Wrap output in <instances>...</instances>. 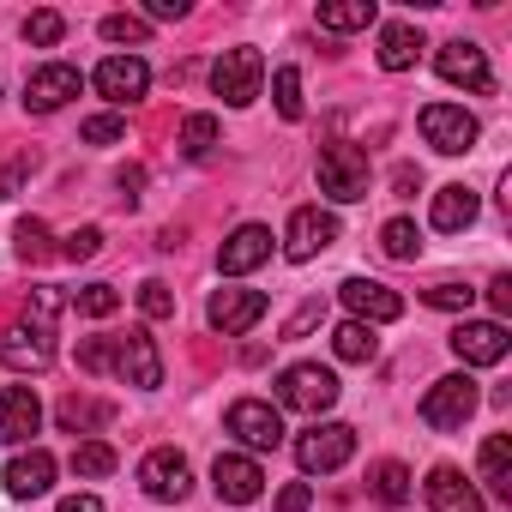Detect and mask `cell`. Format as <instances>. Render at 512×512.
Masks as SVG:
<instances>
[{
  "label": "cell",
  "instance_id": "6da1fadb",
  "mask_svg": "<svg viewBox=\"0 0 512 512\" xmlns=\"http://www.w3.org/2000/svg\"><path fill=\"white\" fill-rule=\"evenodd\" d=\"M314 169H320V193H326V199H338V205L368 199V151L332 139V145H320V163H314Z\"/></svg>",
  "mask_w": 512,
  "mask_h": 512
},
{
  "label": "cell",
  "instance_id": "7a4b0ae2",
  "mask_svg": "<svg viewBox=\"0 0 512 512\" xmlns=\"http://www.w3.org/2000/svg\"><path fill=\"white\" fill-rule=\"evenodd\" d=\"M260 85H266L260 49H223V55L211 61V91H217L229 109H247L253 97H260Z\"/></svg>",
  "mask_w": 512,
  "mask_h": 512
},
{
  "label": "cell",
  "instance_id": "3957f363",
  "mask_svg": "<svg viewBox=\"0 0 512 512\" xmlns=\"http://www.w3.org/2000/svg\"><path fill=\"white\" fill-rule=\"evenodd\" d=\"M278 404H290L302 416H326L338 404V374L320 368V362H296V368L278 374Z\"/></svg>",
  "mask_w": 512,
  "mask_h": 512
},
{
  "label": "cell",
  "instance_id": "277c9868",
  "mask_svg": "<svg viewBox=\"0 0 512 512\" xmlns=\"http://www.w3.org/2000/svg\"><path fill=\"white\" fill-rule=\"evenodd\" d=\"M356 452V428L350 422H314L302 440H296V464L308 476H326V470H344Z\"/></svg>",
  "mask_w": 512,
  "mask_h": 512
},
{
  "label": "cell",
  "instance_id": "5b68a950",
  "mask_svg": "<svg viewBox=\"0 0 512 512\" xmlns=\"http://www.w3.org/2000/svg\"><path fill=\"white\" fill-rule=\"evenodd\" d=\"M476 404H482L476 380H470V374H446V380L428 386V398H422V422H428V428H464V422L476 416Z\"/></svg>",
  "mask_w": 512,
  "mask_h": 512
},
{
  "label": "cell",
  "instance_id": "8992f818",
  "mask_svg": "<svg viewBox=\"0 0 512 512\" xmlns=\"http://www.w3.org/2000/svg\"><path fill=\"white\" fill-rule=\"evenodd\" d=\"M223 422H229V434H235L247 452H278V446H284V416H278L266 398H235Z\"/></svg>",
  "mask_w": 512,
  "mask_h": 512
},
{
  "label": "cell",
  "instance_id": "52a82bcc",
  "mask_svg": "<svg viewBox=\"0 0 512 512\" xmlns=\"http://www.w3.org/2000/svg\"><path fill=\"white\" fill-rule=\"evenodd\" d=\"M476 115L464 109V103H428L422 109V139L440 151V157H464L470 145H476Z\"/></svg>",
  "mask_w": 512,
  "mask_h": 512
},
{
  "label": "cell",
  "instance_id": "ba28073f",
  "mask_svg": "<svg viewBox=\"0 0 512 512\" xmlns=\"http://www.w3.org/2000/svg\"><path fill=\"white\" fill-rule=\"evenodd\" d=\"M115 374L139 392H157L163 386V356H157V338L145 326H133L127 338H115Z\"/></svg>",
  "mask_w": 512,
  "mask_h": 512
},
{
  "label": "cell",
  "instance_id": "9c48e42d",
  "mask_svg": "<svg viewBox=\"0 0 512 512\" xmlns=\"http://www.w3.org/2000/svg\"><path fill=\"white\" fill-rule=\"evenodd\" d=\"M211 488H217V500L247 506V500H260L266 470H260V458H253V452H217V464H211Z\"/></svg>",
  "mask_w": 512,
  "mask_h": 512
},
{
  "label": "cell",
  "instance_id": "30bf717a",
  "mask_svg": "<svg viewBox=\"0 0 512 512\" xmlns=\"http://www.w3.org/2000/svg\"><path fill=\"white\" fill-rule=\"evenodd\" d=\"M266 290H217L211 296V308H205V320H211V332H223V338H241V332H253L266 320Z\"/></svg>",
  "mask_w": 512,
  "mask_h": 512
},
{
  "label": "cell",
  "instance_id": "8fae6325",
  "mask_svg": "<svg viewBox=\"0 0 512 512\" xmlns=\"http://www.w3.org/2000/svg\"><path fill=\"white\" fill-rule=\"evenodd\" d=\"M91 85L103 91V103H115V109H133V103L151 91V67H145L139 55H109V61L91 73Z\"/></svg>",
  "mask_w": 512,
  "mask_h": 512
},
{
  "label": "cell",
  "instance_id": "7c38bea8",
  "mask_svg": "<svg viewBox=\"0 0 512 512\" xmlns=\"http://www.w3.org/2000/svg\"><path fill=\"white\" fill-rule=\"evenodd\" d=\"M446 344H452V356H458L464 368H494V362H506V350H512V338H506L500 320H464Z\"/></svg>",
  "mask_w": 512,
  "mask_h": 512
},
{
  "label": "cell",
  "instance_id": "4fadbf2b",
  "mask_svg": "<svg viewBox=\"0 0 512 512\" xmlns=\"http://www.w3.org/2000/svg\"><path fill=\"white\" fill-rule=\"evenodd\" d=\"M139 488L151 494V500H187V488H193V470H187V458L175 452V446H157V452H145L139 458Z\"/></svg>",
  "mask_w": 512,
  "mask_h": 512
},
{
  "label": "cell",
  "instance_id": "5bb4252c",
  "mask_svg": "<svg viewBox=\"0 0 512 512\" xmlns=\"http://www.w3.org/2000/svg\"><path fill=\"white\" fill-rule=\"evenodd\" d=\"M434 67H440V79H446V85H464V91H476V97H488V91H494V73H488V55H482L476 43H464V37H452V43H440V55H434Z\"/></svg>",
  "mask_w": 512,
  "mask_h": 512
},
{
  "label": "cell",
  "instance_id": "9a60e30c",
  "mask_svg": "<svg viewBox=\"0 0 512 512\" xmlns=\"http://www.w3.org/2000/svg\"><path fill=\"white\" fill-rule=\"evenodd\" d=\"M79 67H67V61H49V67H37L31 79H25V109L31 115H55V109H67L73 97H79Z\"/></svg>",
  "mask_w": 512,
  "mask_h": 512
},
{
  "label": "cell",
  "instance_id": "2e32d148",
  "mask_svg": "<svg viewBox=\"0 0 512 512\" xmlns=\"http://www.w3.org/2000/svg\"><path fill=\"white\" fill-rule=\"evenodd\" d=\"M272 260V229L266 223H241L223 247H217V272L223 278H247V272H260Z\"/></svg>",
  "mask_w": 512,
  "mask_h": 512
},
{
  "label": "cell",
  "instance_id": "e0dca14e",
  "mask_svg": "<svg viewBox=\"0 0 512 512\" xmlns=\"http://www.w3.org/2000/svg\"><path fill=\"white\" fill-rule=\"evenodd\" d=\"M338 241V217L332 211H320V205H302L296 217H290V229H284V260H314V253H326Z\"/></svg>",
  "mask_w": 512,
  "mask_h": 512
},
{
  "label": "cell",
  "instance_id": "ac0fdd59",
  "mask_svg": "<svg viewBox=\"0 0 512 512\" xmlns=\"http://www.w3.org/2000/svg\"><path fill=\"white\" fill-rule=\"evenodd\" d=\"M0 362H7L13 374H43V368L55 362V338H49V326H37V320L13 326L7 338H0Z\"/></svg>",
  "mask_w": 512,
  "mask_h": 512
},
{
  "label": "cell",
  "instance_id": "d6986e66",
  "mask_svg": "<svg viewBox=\"0 0 512 512\" xmlns=\"http://www.w3.org/2000/svg\"><path fill=\"white\" fill-rule=\"evenodd\" d=\"M338 296H344V308H350L362 326H386V320H398V314H404V296H398V290H386V284H374V278H344V284H338Z\"/></svg>",
  "mask_w": 512,
  "mask_h": 512
},
{
  "label": "cell",
  "instance_id": "ffe728a7",
  "mask_svg": "<svg viewBox=\"0 0 512 512\" xmlns=\"http://www.w3.org/2000/svg\"><path fill=\"white\" fill-rule=\"evenodd\" d=\"M422 494H428L434 512H482V494H476V482L458 464H434L428 482H422Z\"/></svg>",
  "mask_w": 512,
  "mask_h": 512
},
{
  "label": "cell",
  "instance_id": "44dd1931",
  "mask_svg": "<svg viewBox=\"0 0 512 512\" xmlns=\"http://www.w3.org/2000/svg\"><path fill=\"white\" fill-rule=\"evenodd\" d=\"M43 428V404L31 386H7L0 392V446H25Z\"/></svg>",
  "mask_w": 512,
  "mask_h": 512
},
{
  "label": "cell",
  "instance_id": "7402d4cb",
  "mask_svg": "<svg viewBox=\"0 0 512 512\" xmlns=\"http://www.w3.org/2000/svg\"><path fill=\"white\" fill-rule=\"evenodd\" d=\"M0 482H7L13 500H37V494H49V482H55V452H43V446L19 452L7 470H0Z\"/></svg>",
  "mask_w": 512,
  "mask_h": 512
},
{
  "label": "cell",
  "instance_id": "603a6c76",
  "mask_svg": "<svg viewBox=\"0 0 512 512\" xmlns=\"http://www.w3.org/2000/svg\"><path fill=\"white\" fill-rule=\"evenodd\" d=\"M476 211H482V199H476L464 181H452V187H440V193H434L428 223H434V229H446V235H458V229H470V223H476Z\"/></svg>",
  "mask_w": 512,
  "mask_h": 512
},
{
  "label": "cell",
  "instance_id": "cb8c5ba5",
  "mask_svg": "<svg viewBox=\"0 0 512 512\" xmlns=\"http://www.w3.org/2000/svg\"><path fill=\"white\" fill-rule=\"evenodd\" d=\"M422 49H428V43H422V31H416V25H404V19L380 31V67H386V73H410V67L422 61Z\"/></svg>",
  "mask_w": 512,
  "mask_h": 512
},
{
  "label": "cell",
  "instance_id": "d4e9b609",
  "mask_svg": "<svg viewBox=\"0 0 512 512\" xmlns=\"http://www.w3.org/2000/svg\"><path fill=\"white\" fill-rule=\"evenodd\" d=\"M482 482H488L500 500H512V440H506V434H488V440H482Z\"/></svg>",
  "mask_w": 512,
  "mask_h": 512
},
{
  "label": "cell",
  "instance_id": "484cf974",
  "mask_svg": "<svg viewBox=\"0 0 512 512\" xmlns=\"http://www.w3.org/2000/svg\"><path fill=\"white\" fill-rule=\"evenodd\" d=\"M380 19L374 0H326L320 7V31H368Z\"/></svg>",
  "mask_w": 512,
  "mask_h": 512
},
{
  "label": "cell",
  "instance_id": "4316f807",
  "mask_svg": "<svg viewBox=\"0 0 512 512\" xmlns=\"http://www.w3.org/2000/svg\"><path fill=\"white\" fill-rule=\"evenodd\" d=\"M332 350H338V362H374V356H380V338H374V326L344 320V326L332 332Z\"/></svg>",
  "mask_w": 512,
  "mask_h": 512
},
{
  "label": "cell",
  "instance_id": "83f0119b",
  "mask_svg": "<svg viewBox=\"0 0 512 512\" xmlns=\"http://www.w3.org/2000/svg\"><path fill=\"white\" fill-rule=\"evenodd\" d=\"M368 488H374V500H386V506H404V500H410V470H404L398 458H380V464L368 470Z\"/></svg>",
  "mask_w": 512,
  "mask_h": 512
},
{
  "label": "cell",
  "instance_id": "f1b7e54d",
  "mask_svg": "<svg viewBox=\"0 0 512 512\" xmlns=\"http://www.w3.org/2000/svg\"><path fill=\"white\" fill-rule=\"evenodd\" d=\"M13 247H19V260H25V266H37V260H49V253H55V235H49L43 217H19Z\"/></svg>",
  "mask_w": 512,
  "mask_h": 512
},
{
  "label": "cell",
  "instance_id": "f546056e",
  "mask_svg": "<svg viewBox=\"0 0 512 512\" xmlns=\"http://www.w3.org/2000/svg\"><path fill=\"white\" fill-rule=\"evenodd\" d=\"M217 139H223L217 115H187V121H181V151H187V157H211Z\"/></svg>",
  "mask_w": 512,
  "mask_h": 512
},
{
  "label": "cell",
  "instance_id": "4dcf8cb0",
  "mask_svg": "<svg viewBox=\"0 0 512 512\" xmlns=\"http://www.w3.org/2000/svg\"><path fill=\"white\" fill-rule=\"evenodd\" d=\"M272 97H278V115H284V121H302L308 103H302V73H296V67H278V73H272Z\"/></svg>",
  "mask_w": 512,
  "mask_h": 512
},
{
  "label": "cell",
  "instance_id": "1f68e13d",
  "mask_svg": "<svg viewBox=\"0 0 512 512\" xmlns=\"http://www.w3.org/2000/svg\"><path fill=\"white\" fill-rule=\"evenodd\" d=\"M109 416H115V410H109V404H91V398H67V404H61V428H67V434H91V428L109 422Z\"/></svg>",
  "mask_w": 512,
  "mask_h": 512
},
{
  "label": "cell",
  "instance_id": "d6a6232c",
  "mask_svg": "<svg viewBox=\"0 0 512 512\" xmlns=\"http://www.w3.org/2000/svg\"><path fill=\"white\" fill-rule=\"evenodd\" d=\"M115 470V446L109 440H79L73 446V476H109Z\"/></svg>",
  "mask_w": 512,
  "mask_h": 512
},
{
  "label": "cell",
  "instance_id": "836d02e7",
  "mask_svg": "<svg viewBox=\"0 0 512 512\" xmlns=\"http://www.w3.org/2000/svg\"><path fill=\"white\" fill-rule=\"evenodd\" d=\"M380 247L392 253V260H416V253H422V235H416L410 217H392V223L380 229Z\"/></svg>",
  "mask_w": 512,
  "mask_h": 512
},
{
  "label": "cell",
  "instance_id": "e575fe53",
  "mask_svg": "<svg viewBox=\"0 0 512 512\" xmlns=\"http://www.w3.org/2000/svg\"><path fill=\"white\" fill-rule=\"evenodd\" d=\"M61 37H67V19H61V13H49V7H43V13H31V19H25V43L55 49Z\"/></svg>",
  "mask_w": 512,
  "mask_h": 512
},
{
  "label": "cell",
  "instance_id": "d590c367",
  "mask_svg": "<svg viewBox=\"0 0 512 512\" xmlns=\"http://www.w3.org/2000/svg\"><path fill=\"white\" fill-rule=\"evenodd\" d=\"M422 302L440 308V314H470L476 290H470V284H434V290H422Z\"/></svg>",
  "mask_w": 512,
  "mask_h": 512
},
{
  "label": "cell",
  "instance_id": "8d00e7d4",
  "mask_svg": "<svg viewBox=\"0 0 512 512\" xmlns=\"http://www.w3.org/2000/svg\"><path fill=\"white\" fill-rule=\"evenodd\" d=\"M73 308H79V314H91V320H109V314L121 308V296H115L109 284H85V290L73 296Z\"/></svg>",
  "mask_w": 512,
  "mask_h": 512
},
{
  "label": "cell",
  "instance_id": "74e56055",
  "mask_svg": "<svg viewBox=\"0 0 512 512\" xmlns=\"http://www.w3.org/2000/svg\"><path fill=\"white\" fill-rule=\"evenodd\" d=\"M103 37H109V43H145V37H151V25H145V19H133V13H109V19H103Z\"/></svg>",
  "mask_w": 512,
  "mask_h": 512
},
{
  "label": "cell",
  "instance_id": "f35d334b",
  "mask_svg": "<svg viewBox=\"0 0 512 512\" xmlns=\"http://www.w3.org/2000/svg\"><path fill=\"white\" fill-rule=\"evenodd\" d=\"M79 133H85V145H121L127 139V121L121 115H91Z\"/></svg>",
  "mask_w": 512,
  "mask_h": 512
},
{
  "label": "cell",
  "instance_id": "ab89813d",
  "mask_svg": "<svg viewBox=\"0 0 512 512\" xmlns=\"http://www.w3.org/2000/svg\"><path fill=\"white\" fill-rule=\"evenodd\" d=\"M139 308H145V320H169V314H175V296H169V284H163V278L139 284Z\"/></svg>",
  "mask_w": 512,
  "mask_h": 512
},
{
  "label": "cell",
  "instance_id": "60d3db41",
  "mask_svg": "<svg viewBox=\"0 0 512 512\" xmlns=\"http://www.w3.org/2000/svg\"><path fill=\"white\" fill-rule=\"evenodd\" d=\"M79 368L85 374H109L115 368V338H85L79 344Z\"/></svg>",
  "mask_w": 512,
  "mask_h": 512
},
{
  "label": "cell",
  "instance_id": "b9f144b4",
  "mask_svg": "<svg viewBox=\"0 0 512 512\" xmlns=\"http://www.w3.org/2000/svg\"><path fill=\"white\" fill-rule=\"evenodd\" d=\"M61 253H67V260H97V253H103V229H97V223L73 229V235L61 241Z\"/></svg>",
  "mask_w": 512,
  "mask_h": 512
},
{
  "label": "cell",
  "instance_id": "7bdbcfd3",
  "mask_svg": "<svg viewBox=\"0 0 512 512\" xmlns=\"http://www.w3.org/2000/svg\"><path fill=\"white\" fill-rule=\"evenodd\" d=\"M320 320H326V302H302V308L290 314V326H284V338L296 344V338H308V332H314Z\"/></svg>",
  "mask_w": 512,
  "mask_h": 512
},
{
  "label": "cell",
  "instance_id": "ee69618b",
  "mask_svg": "<svg viewBox=\"0 0 512 512\" xmlns=\"http://www.w3.org/2000/svg\"><path fill=\"white\" fill-rule=\"evenodd\" d=\"M25 175H31V157H13V163H0V199H19Z\"/></svg>",
  "mask_w": 512,
  "mask_h": 512
},
{
  "label": "cell",
  "instance_id": "f6af8a7d",
  "mask_svg": "<svg viewBox=\"0 0 512 512\" xmlns=\"http://www.w3.org/2000/svg\"><path fill=\"white\" fill-rule=\"evenodd\" d=\"M31 308H37V326H49V320H55V314H61V308H67V296H61V290H55V284H43V290H37V296H31Z\"/></svg>",
  "mask_w": 512,
  "mask_h": 512
},
{
  "label": "cell",
  "instance_id": "bcb514c9",
  "mask_svg": "<svg viewBox=\"0 0 512 512\" xmlns=\"http://www.w3.org/2000/svg\"><path fill=\"white\" fill-rule=\"evenodd\" d=\"M169 19H187V0H145V25H169Z\"/></svg>",
  "mask_w": 512,
  "mask_h": 512
},
{
  "label": "cell",
  "instance_id": "7dc6e473",
  "mask_svg": "<svg viewBox=\"0 0 512 512\" xmlns=\"http://www.w3.org/2000/svg\"><path fill=\"white\" fill-rule=\"evenodd\" d=\"M308 506H314V488H308V482H290V488L278 494V506H272V512H308Z\"/></svg>",
  "mask_w": 512,
  "mask_h": 512
},
{
  "label": "cell",
  "instance_id": "c3c4849f",
  "mask_svg": "<svg viewBox=\"0 0 512 512\" xmlns=\"http://www.w3.org/2000/svg\"><path fill=\"white\" fill-rule=\"evenodd\" d=\"M115 187H121V199L133 205V199H139V187H145V169H139V163H127V169L115 175Z\"/></svg>",
  "mask_w": 512,
  "mask_h": 512
},
{
  "label": "cell",
  "instance_id": "681fc988",
  "mask_svg": "<svg viewBox=\"0 0 512 512\" xmlns=\"http://www.w3.org/2000/svg\"><path fill=\"white\" fill-rule=\"evenodd\" d=\"M488 302H494V314H512V278H506V272L488 284Z\"/></svg>",
  "mask_w": 512,
  "mask_h": 512
},
{
  "label": "cell",
  "instance_id": "f907efd6",
  "mask_svg": "<svg viewBox=\"0 0 512 512\" xmlns=\"http://www.w3.org/2000/svg\"><path fill=\"white\" fill-rule=\"evenodd\" d=\"M55 512H103V500H97V494H67Z\"/></svg>",
  "mask_w": 512,
  "mask_h": 512
}]
</instances>
